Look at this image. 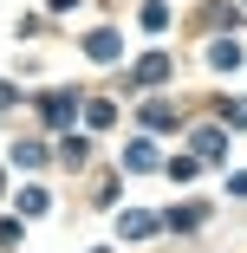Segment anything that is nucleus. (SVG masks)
Segmentation results:
<instances>
[{
	"mask_svg": "<svg viewBox=\"0 0 247 253\" xmlns=\"http://www.w3.org/2000/svg\"><path fill=\"white\" fill-rule=\"evenodd\" d=\"M124 234L143 240V234H156V214H124Z\"/></svg>",
	"mask_w": 247,
	"mask_h": 253,
	"instance_id": "8",
	"label": "nucleus"
},
{
	"mask_svg": "<svg viewBox=\"0 0 247 253\" xmlns=\"http://www.w3.org/2000/svg\"><path fill=\"white\" fill-rule=\"evenodd\" d=\"M85 52H91L98 65H111V59H117V33H91V45H85Z\"/></svg>",
	"mask_w": 247,
	"mask_h": 253,
	"instance_id": "3",
	"label": "nucleus"
},
{
	"mask_svg": "<svg viewBox=\"0 0 247 253\" xmlns=\"http://www.w3.org/2000/svg\"><path fill=\"white\" fill-rule=\"evenodd\" d=\"M124 163H130V169H156V143H143V136H137V143H130V156H124Z\"/></svg>",
	"mask_w": 247,
	"mask_h": 253,
	"instance_id": "6",
	"label": "nucleus"
},
{
	"mask_svg": "<svg viewBox=\"0 0 247 253\" xmlns=\"http://www.w3.org/2000/svg\"><path fill=\"white\" fill-rule=\"evenodd\" d=\"M143 26H150V33H163V26H169V7H163V0H150V7H143Z\"/></svg>",
	"mask_w": 247,
	"mask_h": 253,
	"instance_id": "9",
	"label": "nucleus"
},
{
	"mask_svg": "<svg viewBox=\"0 0 247 253\" xmlns=\"http://www.w3.org/2000/svg\"><path fill=\"white\" fill-rule=\"evenodd\" d=\"M72 111H78L72 91H52V97H46V124H72Z\"/></svg>",
	"mask_w": 247,
	"mask_h": 253,
	"instance_id": "1",
	"label": "nucleus"
},
{
	"mask_svg": "<svg viewBox=\"0 0 247 253\" xmlns=\"http://www.w3.org/2000/svg\"><path fill=\"white\" fill-rule=\"evenodd\" d=\"M143 117H150L156 130H169V124H176V111H169V104H143Z\"/></svg>",
	"mask_w": 247,
	"mask_h": 253,
	"instance_id": "12",
	"label": "nucleus"
},
{
	"mask_svg": "<svg viewBox=\"0 0 247 253\" xmlns=\"http://www.w3.org/2000/svg\"><path fill=\"white\" fill-rule=\"evenodd\" d=\"M156 78H169V59L163 52H150V59L137 65V84H156Z\"/></svg>",
	"mask_w": 247,
	"mask_h": 253,
	"instance_id": "4",
	"label": "nucleus"
},
{
	"mask_svg": "<svg viewBox=\"0 0 247 253\" xmlns=\"http://www.w3.org/2000/svg\"><path fill=\"white\" fill-rule=\"evenodd\" d=\"M85 149H91L85 136H65V143H59V163H65V169H85Z\"/></svg>",
	"mask_w": 247,
	"mask_h": 253,
	"instance_id": "5",
	"label": "nucleus"
},
{
	"mask_svg": "<svg viewBox=\"0 0 247 253\" xmlns=\"http://www.w3.org/2000/svg\"><path fill=\"white\" fill-rule=\"evenodd\" d=\"M208 59H215L221 72H234V65H241V45H234V39H221V45H215V52H208Z\"/></svg>",
	"mask_w": 247,
	"mask_h": 253,
	"instance_id": "7",
	"label": "nucleus"
},
{
	"mask_svg": "<svg viewBox=\"0 0 247 253\" xmlns=\"http://www.w3.org/2000/svg\"><path fill=\"white\" fill-rule=\"evenodd\" d=\"M39 156H46V149H39V143H13V163H20V169H33Z\"/></svg>",
	"mask_w": 247,
	"mask_h": 253,
	"instance_id": "10",
	"label": "nucleus"
},
{
	"mask_svg": "<svg viewBox=\"0 0 247 253\" xmlns=\"http://www.w3.org/2000/svg\"><path fill=\"white\" fill-rule=\"evenodd\" d=\"M195 156H202V163L228 156V136H221V130H202V136H195Z\"/></svg>",
	"mask_w": 247,
	"mask_h": 253,
	"instance_id": "2",
	"label": "nucleus"
},
{
	"mask_svg": "<svg viewBox=\"0 0 247 253\" xmlns=\"http://www.w3.org/2000/svg\"><path fill=\"white\" fill-rule=\"evenodd\" d=\"M20 208L26 214H46V188H20Z\"/></svg>",
	"mask_w": 247,
	"mask_h": 253,
	"instance_id": "11",
	"label": "nucleus"
}]
</instances>
